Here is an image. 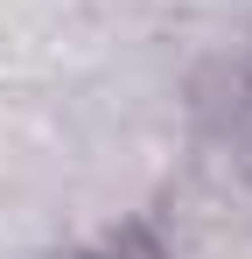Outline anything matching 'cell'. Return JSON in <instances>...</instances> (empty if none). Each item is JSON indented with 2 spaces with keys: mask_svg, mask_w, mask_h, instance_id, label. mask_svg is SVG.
Masks as SVG:
<instances>
[{
  "mask_svg": "<svg viewBox=\"0 0 252 259\" xmlns=\"http://www.w3.org/2000/svg\"><path fill=\"white\" fill-rule=\"evenodd\" d=\"M77 259H168V245L147 231V224H119V231H105L91 252H77Z\"/></svg>",
  "mask_w": 252,
  "mask_h": 259,
  "instance_id": "6da1fadb",
  "label": "cell"
}]
</instances>
